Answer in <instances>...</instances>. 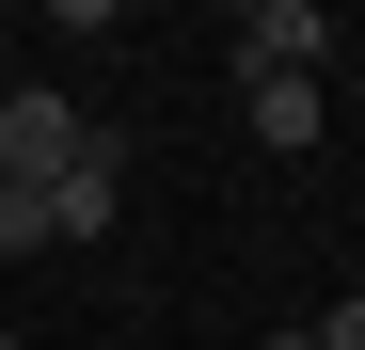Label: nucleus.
I'll list each match as a JSON object with an SVG mask.
<instances>
[{"label": "nucleus", "instance_id": "2", "mask_svg": "<svg viewBox=\"0 0 365 350\" xmlns=\"http://www.w3.org/2000/svg\"><path fill=\"white\" fill-rule=\"evenodd\" d=\"M96 128H80V111L64 96H48V80H16V96H0V175H32V191H48V175H64Z\"/></svg>", "mask_w": 365, "mask_h": 350}, {"label": "nucleus", "instance_id": "4", "mask_svg": "<svg viewBox=\"0 0 365 350\" xmlns=\"http://www.w3.org/2000/svg\"><path fill=\"white\" fill-rule=\"evenodd\" d=\"M255 144H286V159L318 144V80H255Z\"/></svg>", "mask_w": 365, "mask_h": 350}, {"label": "nucleus", "instance_id": "5", "mask_svg": "<svg viewBox=\"0 0 365 350\" xmlns=\"http://www.w3.org/2000/svg\"><path fill=\"white\" fill-rule=\"evenodd\" d=\"M0 255H48V191L32 175H0Z\"/></svg>", "mask_w": 365, "mask_h": 350}, {"label": "nucleus", "instance_id": "1", "mask_svg": "<svg viewBox=\"0 0 365 350\" xmlns=\"http://www.w3.org/2000/svg\"><path fill=\"white\" fill-rule=\"evenodd\" d=\"M318 48H334L318 0H255V16H238V96L255 80H318Z\"/></svg>", "mask_w": 365, "mask_h": 350}, {"label": "nucleus", "instance_id": "7", "mask_svg": "<svg viewBox=\"0 0 365 350\" xmlns=\"http://www.w3.org/2000/svg\"><path fill=\"white\" fill-rule=\"evenodd\" d=\"M255 350H318V334H255Z\"/></svg>", "mask_w": 365, "mask_h": 350}, {"label": "nucleus", "instance_id": "6", "mask_svg": "<svg viewBox=\"0 0 365 350\" xmlns=\"http://www.w3.org/2000/svg\"><path fill=\"white\" fill-rule=\"evenodd\" d=\"M318 350H365V286H349V303H318Z\"/></svg>", "mask_w": 365, "mask_h": 350}, {"label": "nucleus", "instance_id": "8", "mask_svg": "<svg viewBox=\"0 0 365 350\" xmlns=\"http://www.w3.org/2000/svg\"><path fill=\"white\" fill-rule=\"evenodd\" d=\"M0 350H16V334H0Z\"/></svg>", "mask_w": 365, "mask_h": 350}, {"label": "nucleus", "instance_id": "3", "mask_svg": "<svg viewBox=\"0 0 365 350\" xmlns=\"http://www.w3.org/2000/svg\"><path fill=\"white\" fill-rule=\"evenodd\" d=\"M111 207H128V144L96 128L64 175H48V239H111Z\"/></svg>", "mask_w": 365, "mask_h": 350}]
</instances>
